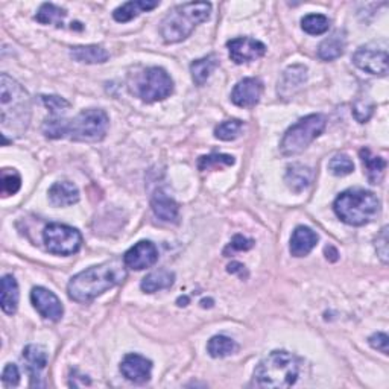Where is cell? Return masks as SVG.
I'll return each mask as SVG.
<instances>
[{
	"label": "cell",
	"instance_id": "obj_43",
	"mask_svg": "<svg viewBox=\"0 0 389 389\" xmlns=\"http://www.w3.org/2000/svg\"><path fill=\"white\" fill-rule=\"evenodd\" d=\"M338 251L335 250V248H333V247H327L326 248V257H327V260H330V262H336L338 260Z\"/></svg>",
	"mask_w": 389,
	"mask_h": 389
},
{
	"label": "cell",
	"instance_id": "obj_37",
	"mask_svg": "<svg viewBox=\"0 0 389 389\" xmlns=\"http://www.w3.org/2000/svg\"><path fill=\"white\" fill-rule=\"evenodd\" d=\"M373 111H374V107L371 104H366L359 99V101L354 104L353 114H354L356 120L361 122V124H365V122H368L370 117L373 116Z\"/></svg>",
	"mask_w": 389,
	"mask_h": 389
},
{
	"label": "cell",
	"instance_id": "obj_9",
	"mask_svg": "<svg viewBox=\"0 0 389 389\" xmlns=\"http://www.w3.org/2000/svg\"><path fill=\"white\" fill-rule=\"evenodd\" d=\"M43 240L48 251L57 255H72L82 247L81 233L64 224H49L43 231Z\"/></svg>",
	"mask_w": 389,
	"mask_h": 389
},
{
	"label": "cell",
	"instance_id": "obj_33",
	"mask_svg": "<svg viewBox=\"0 0 389 389\" xmlns=\"http://www.w3.org/2000/svg\"><path fill=\"white\" fill-rule=\"evenodd\" d=\"M236 163L235 157L227 154H212V155H203L198 160V169L201 172L222 168V166H233Z\"/></svg>",
	"mask_w": 389,
	"mask_h": 389
},
{
	"label": "cell",
	"instance_id": "obj_8",
	"mask_svg": "<svg viewBox=\"0 0 389 389\" xmlns=\"http://www.w3.org/2000/svg\"><path fill=\"white\" fill-rule=\"evenodd\" d=\"M174 92V81L169 73L161 68L144 69L134 78L132 93L139 96L143 102H159L169 97Z\"/></svg>",
	"mask_w": 389,
	"mask_h": 389
},
{
	"label": "cell",
	"instance_id": "obj_16",
	"mask_svg": "<svg viewBox=\"0 0 389 389\" xmlns=\"http://www.w3.org/2000/svg\"><path fill=\"white\" fill-rule=\"evenodd\" d=\"M23 361L26 362V368L31 375V386H44L43 383H40V379L41 371L46 368L49 361L48 351L41 346L31 343V346L23 350Z\"/></svg>",
	"mask_w": 389,
	"mask_h": 389
},
{
	"label": "cell",
	"instance_id": "obj_40",
	"mask_svg": "<svg viewBox=\"0 0 389 389\" xmlns=\"http://www.w3.org/2000/svg\"><path fill=\"white\" fill-rule=\"evenodd\" d=\"M375 248H377V254L380 255L383 263H388V227H383L380 235L377 236Z\"/></svg>",
	"mask_w": 389,
	"mask_h": 389
},
{
	"label": "cell",
	"instance_id": "obj_19",
	"mask_svg": "<svg viewBox=\"0 0 389 389\" xmlns=\"http://www.w3.org/2000/svg\"><path fill=\"white\" fill-rule=\"evenodd\" d=\"M314 176H315V174L312 169L307 168V166H304V164L297 163V164H292L287 168L286 175H284V181L292 192L302 193L306 191V188L310 187V184H312Z\"/></svg>",
	"mask_w": 389,
	"mask_h": 389
},
{
	"label": "cell",
	"instance_id": "obj_2",
	"mask_svg": "<svg viewBox=\"0 0 389 389\" xmlns=\"http://www.w3.org/2000/svg\"><path fill=\"white\" fill-rule=\"evenodd\" d=\"M127 279L125 263L108 260L76 274L68 284V294L76 303H90Z\"/></svg>",
	"mask_w": 389,
	"mask_h": 389
},
{
	"label": "cell",
	"instance_id": "obj_32",
	"mask_svg": "<svg viewBox=\"0 0 389 389\" xmlns=\"http://www.w3.org/2000/svg\"><path fill=\"white\" fill-rule=\"evenodd\" d=\"M302 28L310 36H321V34H326V32L329 31L330 20L329 17L322 14H309L303 17Z\"/></svg>",
	"mask_w": 389,
	"mask_h": 389
},
{
	"label": "cell",
	"instance_id": "obj_22",
	"mask_svg": "<svg viewBox=\"0 0 389 389\" xmlns=\"http://www.w3.org/2000/svg\"><path fill=\"white\" fill-rule=\"evenodd\" d=\"M159 5L160 2H149V0H131V2L116 8L113 17L119 23H127V21L139 17L142 13H148L151 9H155Z\"/></svg>",
	"mask_w": 389,
	"mask_h": 389
},
{
	"label": "cell",
	"instance_id": "obj_29",
	"mask_svg": "<svg viewBox=\"0 0 389 389\" xmlns=\"http://www.w3.org/2000/svg\"><path fill=\"white\" fill-rule=\"evenodd\" d=\"M207 351L212 358H227V356L238 351V343L228 336L216 335L207 343Z\"/></svg>",
	"mask_w": 389,
	"mask_h": 389
},
{
	"label": "cell",
	"instance_id": "obj_20",
	"mask_svg": "<svg viewBox=\"0 0 389 389\" xmlns=\"http://www.w3.org/2000/svg\"><path fill=\"white\" fill-rule=\"evenodd\" d=\"M49 199L55 207L73 206L80 201V191L70 181H60L49 188Z\"/></svg>",
	"mask_w": 389,
	"mask_h": 389
},
{
	"label": "cell",
	"instance_id": "obj_3",
	"mask_svg": "<svg viewBox=\"0 0 389 389\" xmlns=\"http://www.w3.org/2000/svg\"><path fill=\"white\" fill-rule=\"evenodd\" d=\"M0 122L4 137H20L31 122V97L16 80L0 76Z\"/></svg>",
	"mask_w": 389,
	"mask_h": 389
},
{
	"label": "cell",
	"instance_id": "obj_27",
	"mask_svg": "<svg viewBox=\"0 0 389 389\" xmlns=\"http://www.w3.org/2000/svg\"><path fill=\"white\" fill-rule=\"evenodd\" d=\"M175 282V274L168 270L154 271L146 275L142 282V291L146 294H154L163 291V289H169Z\"/></svg>",
	"mask_w": 389,
	"mask_h": 389
},
{
	"label": "cell",
	"instance_id": "obj_17",
	"mask_svg": "<svg viewBox=\"0 0 389 389\" xmlns=\"http://www.w3.org/2000/svg\"><path fill=\"white\" fill-rule=\"evenodd\" d=\"M307 81V68L303 64H294L291 68H287L279 82V95L283 99H289L294 96L299 88L304 85Z\"/></svg>",
	"mask_w": 389,
	"mask_h": 389
},
{
	"label": "cell",
	"instance_id": "obj_35",
	"mask_svg": "<svg viewBox=\"0 0 389 389\" xmlns=\"http://www.w3.org/2000/svg\"><path fill=\"white\" fill-rule=\"evenodd\" d=\"M21 187V178L14 169H4L2 171V196L16 195Z\"/></svg>",
	"mask_w": 389,
	"mask_h": 389
},
{
	"label": "cell",
	"instance_id": "obj_12",
	"mask_svg": "<svg viewBox=\"0 0 389 389\" xmlns=\"http://www.w3.org/2000/svg\"><path fill=\"white\" fill-rule=\"evenodd\" d=\"M31 302L37 312L44 318L57 322L64 315V307L60 298L46 287H34L31 292Z\"/></svg>",
	"mask_w": 389,
	"mask_h": 389
},
{
	"label": "cell",
	"instance_id": "obj_11",
	"mask_svg": "<svg viewBox=\"0 0 389 389\" xmlns=\"http://www.w3.org/2000/svg\"><path fill=\"white\" fill-rule=\"evenodd\" d=\"M227 48L230 52L231 61H235L236 64L255 61L262 58L266 53L265 44L259 40H254L250 37L233 38L227 43Z\"/></svg>",
	"mask_w": 389,
	"mask_h": 389
},
{
	"label": "cell",
	"instance_id": "obj_21",
	"mask_svg": "<svg viewBox=\"0 0 389 389\" xmlns=\"http://www.w3.org/2000/svg\"><path fill=\"white\" fill-rule=\"evenodd\" d=\"M152 210L155 216H157L160 220L163 222H178V216H180V207L174 201L171 196L166 195L164 192L159 191L152 196L151 201Z\"/></svg>",
	"mask_w": 389,
	"mask_h": 389
},
{
	"label": "cell",
	"instance_id": "obj_5",
	"mask_svg": "<svg viewBox=\"0 0 389 389\" xmlns=\"http://www.w3.org/2000/svg\"><path fill=\"white\" fill-rule=\"evenodd\" d=\"M336 216L351 227L370 224L380 213V199L365 188H348L333 204Z\"/></svg>",
	"mask_w": 389,
	"mask_h": 389
},
{
	"label": "cell",
	"instance_id": "obj_34",
	"mask_svg": "<svg viewBox=\"0 0 389 389\" xmlns=\"http://www.w3.org/2000/svg\"><path fill=\"white\" fill-rule=\"evenodd\" d=\"M329 169L335 176H346L354 171V163L346 154H338L329 163Z\"/></svg>",
	"mask_w": 389,
	"mask_h": 389
},
{
	"label": "cell",
	"instance_id": "obj_7",
	"mask_svg": "<svg viewBox=\"0 0 389 389\" xmlns=\"http://www.w3.org/2000/svg\"><path fill=\"white\" fill-rule=\"evenodd\" d=\"M327 125V119L322 114H309L299 119L289 128L280 143V151L284 157H294L302 154L314 140H316Z\"/></svg>",
	"mask_w": 389,
	"mask_h": 389
},
{
	"label": "cell",
	"instance_id": "obj_26",
	"mask_svg": "<svg viewBox=\"0 0 389 389\" xmlns=\"http://www.w3.org/2000/svg\"><path fill=\"white\" fill-rule=\"evenodd\" d=\"M70 57L78 63L85 64H102L108 61V52L97 44H90V46H75L70 50Z\"/></svg>",
	"mask_w": 389,
	"mask_h": 389
},
{
	"label": "cell",
	"instance_id": "obj_42",
	"mask_svg": "<svg viewBox=\"0 0 389 389\" xmlns=\"http://www.w3.org/2000/svg\"><path fill=\"white\" fill-rule=\"evenodd\" d=\"M227 271H228L230 274H238L239 277H242V279H243V277H245V279L248 277V272H247V270H245V266H243V265L239 263V262H233V263H230Z\"/></svg>",
	"mask_w": 389,
	"mask_h": 389
},
{
	"label": "cell",
	"instance_id": "obj_24",
	"mask_svg": "<svg viewBox=\"0 0 389 389\" xmlns=\"http://www.w3.org/2000/svg\"><path fill=\"white\" fill-rule=\"evenodd\" d=\"M359 155H361L366 176H368V181L371 184H379L382 181L385 169H386V161L382 157L373 155L368 148H362L359 151Z\"/></svg>",
	"mask_w": 389,
	"mask_h": 389
},
{
	"label": "cell",
	"instance_id": "obj_28",
	"mask_svg": "<svg viewBox=\"0 0 389 389\" xmlns=\"http://www.w3.org/2000/svg\"><path fill=\"white\" fill-rule=\"evenodd\" d=\"M218 68V57L216 55H208L201 60H196L191 65L192 78L196 85H204L212 75V72Z\"/></svg>",
	"mask_w": 389,
	"mask_h": 389
},
{
	"label": "cell",
	"instance_id": "obj_6",
	"mask_svg": "<svg viewBox=\"0 0 389 389\" xmlns=\"http://www.w3.org/2000/svg\"><path fill=\"white\" fill-rule=\"evenodd\" d=\"M299 377V361L284 350L270 353L254 371V382L260 388H289Z\"/></svg>",
	"mask_w": 389,
	"mask_h": 389
},
{
	"label": "cell",
	"instance_id": "obj_15",
	"mask_svg": "<svg viewBox=\"0 0 389 389\" xmlns=\"http://www.w3.org/2000/svg\"><path fill=\"white\" fill-rule=\"evenodd\" d=\"M120 371L127 380L132 383H146L151 379L152 362L140 354H127L120 363Z\"/></svg>",
	"mask_w": 389,
	"mask_h": 389
},
{
	"label": "cell",
	"instance_id": "obj_1",
	"mask_svg": "<svg viewBox=\"0 0 389 389\" xmlns=\"http://www.w3.org/2000/svg\"><path fill=\"white\" fill-rule=\"evenodd\" d=\"M110 125L104 110H84L73 119L53 116L44 122L43 134L48 139L68 137L75 142H99L107 134Z\"/></svg>",
	"mask_w": 389,
	"mask_h": 389
},
{
	"label": "cell",
	"instance_id": "obj_36",
	"mask_svg": "<svg viewBox=\"0 0 389 389\" xmlns=\"http://www.w3.org/2000/svg\"><path fill=\"white\" fill-rule=\"evenodd\" d=\"M254 247V240L252 239H248L245 236H242V235H236L235 238L231 239L230 242V245L225 248L224 254L228 255V252H240V251H248Z\"/></svg>",
	"mask_w": 389,
	"mask_h": 389
},
{
	"label": "cell",
	"instance_id": "obj_31",
	"mask_svg": "<svg viewBox=\"0 0 389 389\" xmlns=\"http://www.w3.org/2000/svg\"><path fill=\"white\" fill-rule=\"evenodd\" d=\"M243 132V122L238 119H231L227 122H222L216 128H215V136L219 140L224 142H231L236 140L242 136Z\"/></svg>",
	"mask_w": 389,
	"mask_h": 389
},
{
	"label": "cell",
	"instance_id": "obj_39",
	"mask_svg": "<svg viewBox=\"0 0 389 389\" xmlns=\"http://www.w3.org/2000/svg\"><path fill=\"white\" fill-rule=\"evenodd\" d=\"M2 382L6 386H17L20 382V371L17 368V365L14 363H8L5 366V370L2 373Z\"/></svg>",
	"mask_w": 389,
	"mask_h": 389
},
{
	"label": "cell",
	"instance_id": "obj_25",
	"mask_svg": "<svg viewBox=\"0 0 389 389\" xmlns=\"http://www.w3.org/2000/svg\"><path fill=\"white\" fill-rule=\"evenodd\" d=\"M343 50H346V34L341 31H336L335 34H331L319 44L318 57L322 61H333L339 58Z\"/></svg>",
	"mask_w": 389,
	"mask_h": 389
},
{
	"label": "cell",
	"instance_id": "obj_4",
	"mask_svg": "<svg viewBox=\"0 0 389 389\" xmlns=\"http://www.w3.org/2000/svg\"><path fill=\"white\" fill-rule=\"evenodd\" d=\"M212 4L188 2L172 8L161 21L160 34L166 43H180L192 34L198 25L210 18Z\"/></svg>",
	"mask_w": 389,
	"mask_h": 389
},
{
	"label": "cell",
	"instance_id": "obj_14",
	"mask_svg": "<svg viewBox=\"0 0 389 389\" xmlns=\"http://www.w3.org/2000/svg\"><path fill=\"white\" fill-rule=\"evenodd\" d=\"M263 93V82L259 78H245L233 88L231 101L242 108H251L259 104Z\"/></svg>",
	"mask_w": 389,
	"mask_h": 389
},
{
	"label": "cell",
	"instance_id": "obj_38",
	"mask_svg": "<svg viewBox=\"0 0 389 389\" xmlns=\"http://www.w3.org/2000/svg\"><path fill=\"white\" fill-rule=\"evenodd\" d=\"M43 102L52 111L53 116H58L60 111L69 107V102L60 96H43Z\"/></svg>",
	"mask_w": 389,
	"mask_h": 389
},
{
	"label": "cell",
	"instance_id": "obj_13",
	"mask_svg": "<svg viewBox=\"0 0 389 389\" xmlns=\"http://www.w3.org/2000/svg\"><path fill=\"white\" fill-rule=\"evenodd\" d=\"M157 260L159 250L149 240H140L134 247H131L124 255V263L127 268L134 271L146 270L149 266L157 263Z\"/></svg>",
	"mask_w": 389,
	"mask_h": 389
},
{
	"label": "cell",
	"instance_id": "obj_41",
	"mask_svg": "<svg viewBox=\"0 0 389 389\" xmlns=\"http://www.w3.org/2000/svg\"><path fill=\"white\" fill-rule=\"evenodd\" d=\"M370 346L374 348V350H379L380 353L383 354H388L389 350H388V336L385 335V333H374L373 336H370Z\"/></svg>",
	"mask_w": 389,
	"mask_h": 389
},
{
	"label": "cell",
	"instance_id": "obj_30",
	"mask_svg": "<svg viewBox=\"0 0 389 389\" xmlns=\"http://www.w3.org/2000/svg\"><path fill=\"white\" fill-rule=\"evenodd\" d=\"M65 16H68L65 9L53 5V4H43L36 16V20L38 21V23H43V25H55V26L61 28L63 20Z\"/></svg>",
	"mask_w": 389,
	"mask_h": 389
},
{
	"label": "cell",
	"instance_id": "obj_10",
	"mask_svg": "<svg viewBox=\"0 0 389 389\" xmlns=\"http://www.w3.org/2000/svg\"><path fill=\"white\" fill-rule=\"evenodd\" d=\"M353 63L366 73L388 75V46L386 41L370 43L361 46L353 55Z\"/></svg>",
	"mask_w": 389,
	"mask_h": 389
},
{
	"label": "cell",
	"instance_id": "obj_18",
	"mask_svg": "<svg viewBox=\"0 0 389 389\" xmlns=\"http://www.w3.org/2000/svg\"><path fill=\"white\" fill-rule=\"evenodd\" d=\"M318 242V235L309 227L299 225L295 228L291 238V254L294 257H304L310 251H312L316 247Z\"/></svg>",
	"mask_w": 389,
	"mask_h": 389
},
{
	"label": "cell",
	"instance_id": "obj_23",
	"mask_svg": "<svg viewBox=\"0 0 389 389\" xmlns=\"http://www.w3.org/2000/svg\"><path fill=\"white\" fill-rule=\"evenodd\" d=\"M18 284L13 275H5L2 279V292H0V304L6 315H14L18 307Z\"/></svg>",
	"mask_w": 389,
	"mask_h": 389
}]
</instances>
